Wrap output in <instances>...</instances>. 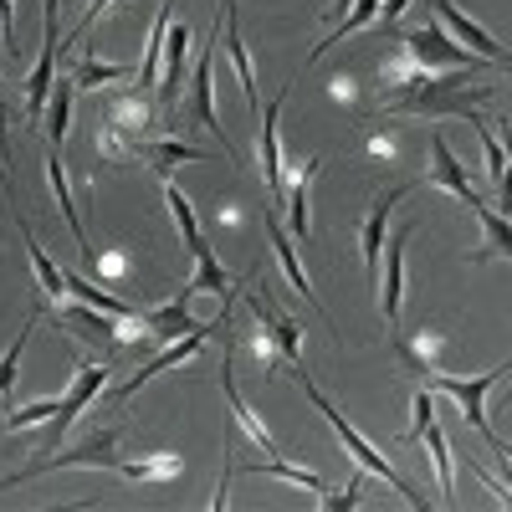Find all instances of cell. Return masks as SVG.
Listing matches in <instances>:
<instances>
[{
	"label": "cell",
	"mask_w": 512,
	"mask_h": 512,
	"mask_svg": "<svg viewBox=\"0 0 512 512\" xmlns=\"http://www.w3.org/2000/svg\"><path fill=\"white\" fill-rule=\"evenodd\" d=\"M482 67H451V72H425L405 52L384 62V103L390 113H415V118H446V113H472L477 103L492 98L487 82H477Z\"/></svg>",
	"instance_id": "obj_1"
},
{
	"label": "cell",
	"mask_w": 512,
	"mask_h": 512,
	"mask_svg": "<svg viewBox=\"0 0 512 512\" xmlns=\"http://www.w3.org/2000/svg\"><path fill=\"white\" fill-rule=\"evenodd\" d=\"M287 374H292L297 384H303V395L313 400V410H318V415H323V420L333 425V431H338V441H344V451L354 456V466H359V472H369V477H379V482H390V492H400V502H410V507H431V502L420 497V487H415L410 477H400L395 466L384 461V456H379V451H374V446H369V441H364L359 431H354V425L344 420V410H338V405H333V400H328V395L318 390V384L308 379V369H303V364H292Z\"/></svg>",
	"instance_id": "obj_2"
},
{
	"label": "cell",
	"mask_w": 512,
	"mask_h": 512,
	"mask_svg": "<svg viewBox=\"0 0 512 512\" xmlns=\"http://www.w3.org/2000/svg\"><path fill=\"white\" fill-rule=\"evenodd\" d=\"M415 379H425V390H436V395H451V400L461 405V420L472 425V431H482L497 456H507V441L492 431V420H487V395H492V384L507 379V364L482 369V374H472V379H466V374H441V369H425V374H415Z\"/></svg>",
	"instance_id": "obj_3"
},
{
	"label": "cell",
	"mask_w": 512,
	"mask_h": 512,
	"mask_svg": "<svg viewBox=\"0 0 512 512\" xmlns=\"http://www.w3.org/2000/svg\"><path fill=\"white\" fill-rule=\"evenodd\" d=\"M113 446H118V431H103V436H93V441H82L77 451H62V456H47V461H31V466H21V472L0 477V492H11V487H21V482H36V477H47V472H62V466H103V472L118 477L123 456H118Z\"/></svg>",
	"instance_id": "obj_4"
},
{
	"label": "cell",
	"mask_w": 512,
	"mask_h": 512,
	"mask_svg": "<svg viewBox=\"0 0 512 512\" xmlns=\"http://www.w3.org/2000/svg\"><path fill=\"white\" fill-rule=\"evenodd\" d=\"M231 303H236V297H231ZM231 303L221 308V318H216V323H205V328H195V333H185V338H175V344H164V349H159V354H154V359H149V364H144V369H139L134 379H123V384H118V390H113V395H118V400H128V395H139V390H144V384H149V379H159L164 369H175V364H185V359H195V354H200V344H205V338H210V333H216V328H226V323H231Z\"/></svg>",
	"instance_id": "obj_5"
},
{
	"label": "cell",
	"mask_w": 512,
	"mask_h": 512,
	"mask_svg": "<svg viewBox=\"0 0 512 512\" xmlns=\"http://www.w3.org/2000/svg\"><path fill=\"white\" fill-rule=\"evenodd\" d=\"M400 52L425 67V72H451V67H482V57H472L466 47H456V41L441 31V26H425V31H410L400 36Z\"/></svg>",
	"instance_id": "obj_6"
},
{
	"label": "cell",
	"mask_w": 512,
	"mask_h": 512,
	"mask_svg": "<svg viewBox=\"0 0 512 512\" xmlns=\"http://www.w3.org/2000/svg\"><path fill=\"white\" fill-rule=\"evenodd\" d=\"M190 88H195V118H200V123H205L216 139H221L226 159H231L236 169H246V154H241V149H236V139L226 134V123L216 118V93H210V88H216V41H210V36H205V52H200V62H195Z\"/></svg>",
	"instance_id": "obj_7"
},
{
	"label": "cell",
	"mask_w": 512,
	"mask_h": 512,
	"mask_svg": "<svg viewBox=\"0 0 512 512\" xmlns=\"http://www.w3.org/2000/svg\"><path fill=\"white\" fill-rule=\"evenodd\" d=\"M405 441H425V451H431V461H436V477H441L446 502H456L451 497V446H446L441 425H436V390H415V415H410Z\"/></svg>",
	"instance_id": "obj_8"
},
{
	"label": "cell",
	"mask_w": 512,
	"mask_h": 512,
	"mask_svg": "<svg viewBox=\"0 0 512 512\" xmlns=\"http://www.w3.org/2000/svg\"><path fill=\"white\" fill-rule=\"evenodd\" d=\"M108 374H113L108 364H77V369H72V384H67V395H62V405H57V415H52V446L67 441L72 420L98 400V390L108 384Z\"/></svg>",
	"instance_id": "obj_9"
},
{
	"label": "cell",
	"mask_w": 512,
	"mask_h": 512,
	"mask_svg": "<svg viewBox=\"0 0 512 512\" xmlns=\"http://www.w3.org/2000/svg\"><path fill=\"white\" fill-rule=\"evenodd\" d=\"M415 226H400L390 241L379 246L384 256V292H379V308H384V323L400 328V303H405V246H410Z\"/></svg>",
	"instance_id": "obj_10"
},
{
	"label": "cell",
	"mask_w": 512,
	"mask_h": 512,
	"mask_svg": "<svg viewBox=\"0 0 512 512\" xmlns=\"http://www.w3.org/2000/svg\"><path fill=\"white\" fill-rule=\"evenodd\" d=\"M431 11H436V16H441V26H446L456 41H466V47H472L482 62L507 67V47H502V41H492V31H482L472 16H466V11L456 6V0H431Z\"/></svg>",
	"instance_id": "obj_11"
},
{
	"label": "cell",
	"mask_w": 512,
	"mask_h": 512,
	"mask_svg": "<svg viewBox=\"0 0 512 512\" xmlns=\"http://www.w3.org/2000/svg\"><path fill=\"white\" fill-rule=\"evenodd\" d=\"M190 297H195V287L185 282V287L175 292V303H164V308H144V328H149V338H159V344H175V338H185V333L205 328V323L190 313Z\"/></svg>",
	"instance_id": "obj_12"
},
{
	"label": "cell",
	"mask_w": 512,
	"mask_h": 512,
	"mask_svg": "<svg viewBox=\"0 0 512 512\" xmlns=\"http://www.w3.org/2000/svg\"><path fill=\"white\" fill-rule=\"evenodd\" d=\"M57 323H62L67 333H77L82 344L103 349V354H118V349H123V338H118V323H123V318H113V313H103V308H72V313H57Z\"/></svg>",
	"instance_id": "obj_13"
},
{
	"label": "cell",
	"mask_w": 512,
	"mask_h": 512,
	"mask_svg": "<svg viewBox=\"0 0 512 512\" xmlns=\"http://www.w3.org/2000/svg\"><path fill=\"white\" fill-rule=\"evenodd\" d=\"M246 313L262 323V333L272 338V349H277V354L287 359V369H292V364H297V344H303V328H297L287 313H277L272 297H256V292H246Z\"/></svg>",
	"instance_id": "obj_14"
},
{
	"label": "cell",
	"mask_w": 512,
	"mask_h": 512,
	"mask_svg": "<svg viewBox=\"0 0 512 512\" xmlns=\"http://www.w3.org/2000/svg\"><path fill=\"white\" fill-rule=\"evenodd\" d=\"M318 169H323V159L313 154L308 164H297V175H292V180L282 175V195H277V205H287V226H292L297 241H308V190H313V180H318Z\"/></svg>",
	"instance_id": "obj_15"
},
{
	"label": "cell",
	"mask_w": 512,
	"mask_h": 512,
	"mask_svg": "<svg viewBox=\"0 0 512 512\" xmlns=\"http://www.w3.org/2000/svg\"><path fill=\"white\" fill-rule=\"evenodd\" d=\"M287 88L292 82H282V93L256 113V123H262V180H267V190H272V200L282 195V149H277V113L287 108Z\"/></svg>",
	"instance_id": "obj_16"
},
{
	"label": "cell",
	"mask_w": 512,
	"mask_h": 512,
	"mask_svg": "<svg viewBox=\"0 0 512 512\" xmlns=\"http://www.w3.org/2000/svg\"><path fill=\"white\" fill-rule=\"evenodd\" d=\"M410 195V185H395V190H384L374 205H369V221H364V231H359V246H364V267H369V282H374V272H379V246H384V221H390V210H395V200H405Z\"/></svg>",
	"instance_id": "obj_17"
},
{
	"label": "cell",
	"mask_w": 512,
	"mask_h": 512,
	"mask_svg": "<svg viewBox=\"0 0 512 512\" xmlns=\"http://www.w3.org/2000/svg\"><path fill=\"white\" fill-rule=\"evenodd\" d=\"M431 185H441V190L461 195L466 205H477V200H482V195L472 190V180H466V169H461V159L451 154V144H446L441 134H431Z\"/></svg>",
	"instance_id": "obj_18"
},
{
	"label": "cell",
	"mask_w": 512,
	"mask_h": 512,
	"mask_svg": "<svg viewBox=\"0 0 512 512\" xmlns=\"http://www.w3.org/2000/svg\"><path fill=\"white\" fill-rule=\"evenodd\" d=\"M16 226H21V241H26V256H31V272H36L41 292H47V303H62V297H67V277H62V267L47 256V246L36 241V231H31L26 216H16Z\"/></svg>",
	"instance_id": "obj_19"
},
{
	"label": "cell",
	"mask_w": 512,
	"mask_h": 512,
	"mask_svg": "<svg viewBox=\"0 0 512 512\" xmlns=\"http://www.w3.org/2000/svg\"><path fill=\"white\" fill-rule=\"evenodd\" d=\"M47 180H52V195H57V210H62V221H67V226H72V236H77V251H82V262H93V246H88V236H82L77 205H72V190H67V164H62V149H47Z\"/></svg>",
	"instance_id": "obj_20"
},
{
	"label": "cell",
	"mask_w": 512,
	"mask_h": 512,
	"mask_svg": "<svg viewBox=\"0 0 512 512\" xmlns=\"http://www.w3.org/2000/svg\"><path fill=\"white\" fill-rule=\"evenodd\" d=\"M139 159H149L159 175L164 169H175V164H210V149L205 144H180V139H164V144H128Z\"/></svg>",
	"instance_id": "obj_21"
},
{
	"label": "cell",
	"mask_w": 512,
	"mask_h": 512,
	"mask_svg": "<svg viewBox=\"0 0 512 512\" xmlns=\"http://www.w3.org/2000/svg\"><path fill=\"white\" fill-rule=\"evenodd\" d=\"M221 390H226V400H231L236 420L246 425V436H251V446H256V451H282V446L272 441V431H267V425L256 420L251 410H246V400H241V390H236V374H231V359H226V369H221Z\"/></svg>",
	"instance_id": "obj_22"
},
{
	"label": "cell",
	"mask_w": 512,
	"mask_h": 512,
	"mask_svg": "<svg viewBox=\"0 0 512 512\" xmlns=\"http://www.w3.org/2000/svg\"><path fill=\"white\" fill-rule=\"evenodd\" d=\"M164 200H169V216H175V226H180V236H185V251H190V256L210 251V241L200 236V221H195V205L185 200V190H180V185H164Z\"/></svg>",
	"instance_id": "obj_23"
},
{
	"label": "cell",
	"mask_w": 512,
	"mask_h": 512,
	"mask_svg": "<svg viewBox=\"0 0 512 512\" xmlns=\"http://www.w3.org/2000/svg\"><path fill=\"white\" fill-rule=\"evenodd\" d=\"M246 477H282V482H297V487H308V492H328V482L313 472V466H292V461H251L246 466Z\"/></svg>",
	"instance_id": "obj_24"
},
{
	"label": "cell",
	"mask_w": 512,
	"mask_h": 512,
	"mask_svg": "<svg viewBox=\"0 0 512 512\" xmlns=\"http://www.w3.org/2000/svg\"><path fill=\"white\" fill-rule=\"evenodd\" d=\"M267 236H272V246H277V262H282V272H287V282L297 287V292H303L308 297V303L318 308V297H313V287H308V272L303 267H297V256H292V246H287V231H282V221L272 216V210H267Z\"/></svg>",
	"instance_id": "obj_25"
},
{
	"label": "cell",
	"mask_w": 512,
	"mask_h": 512,
	"mask_svg": "<svg viewBox=\"0 0 512 512\" xmlns=\"http://www.w3.org/2000/svg\"><path fill=\"white\" fill-rule=\"evenodd\" d=\"M190 287H195V292H216L221 303H231V297H236V282L221 272L216 251H200V256H195V277H190Z\"/></svg>",
	"instance_id": "obj_26"
},
{
	"label": "cell",
	"mask_w": 512,
	"mask_h": 512,
	"mask_svg": "<svg viewBox=\"0 0 512 512\" xmlns=\"http://www.w3.org/2000/svg\"><path fill=\"white\" fill-rule=\"evenodd\" d=\"M118 77H128V67H123V62H98L93 52H82V57L72 62L77 93H82V88H103V82H118Z\"/></svg>",
	"instance_id": "obj_27"
},
{
	"label": "cell",
	"mask_w": 512,
	"mask_h": 512,
	"mask_svg": "<svg viewBox=\"0 0 512 512\" xmlns=\"http://www.w3.org/2000/svg\"><path fill=\"white\" fill-rule=\"evenodd\" d=\"M466 123H472L477 134H482V154H487V175H492V185L502 190V185H507V154H502V144L492 139V128H487V118H482L477 108L466 113Z\"/></svg>",
	"instance_id": "obj_28"
},
{
	"label": "cell",
	"mask_w": 512,
	"mask_h": 512,
	"mask_svg": "<svg viewBox=\"0 0 512 512\" xmlns=\"http://www.w3.org/2000/svg\"><path fill=\"white\" fill-rule=\"evenodd\" d=\"M36 318H41V308H31V318L16 328V338H11L6 359H0V395H11V384H16V364H21V354H26V344H31V328H36Z\"/></svg>",
	"instance_id": "obj_29"
},
{
	"label": "cell",
	"mask_w": 512,
	"mask_h": 512,
	"mask_svg": "<svg viewBox=\"0 0 512 512\" xmlns=\"http://www.w3.org/2000/svg\"><path fill=\"white\" fill-rule=\"evenodd\" d=\"M175 472H180V456H154V461H123L118 466V477H128V482H164Z\"/></svg>",
	"instance_id": "obj_30"
},
{
	"label": "cell",
	"mask_w": 512,
	"mask_h": 512,
	"mask_svg": "<svg viewBox=\"0 0 512 512\" xmlns=\"http://www.w3.org/2000/svg\"><path fill=\"white\" fill-rule=\"evenodd\" d=\"M57 405H62V395L36 400V405H21V410H11L6 420H0V431H26V425H36V420H52V415H57Z\"/></svg>",
	"instance_id": "obj_31"
},
{
	"label": "cell",
	"mask_w": 512,
	"mask_h": 512,
	"mask_svg": "<svg viewBox=\"0 0 512 512\" xmlns=\"http://www.w3.org/2000/svg\"><path fill=\"white\" fill-rule=\"evenodd\" d=\"M477 210V221H482V236H487V246H492V256H507V221L502 216H492V205H472Z\"/></svg>",
	"instance_id": "obj_32"
},
{
	"label": "cell",
	"mask_w": 512,
	"mask_h": 512,
	"mask_svg": "<svg viewBox=\"0 0 512 512\" xmlns=\"http://www.w3.org/2000/svg\"><path fill=\"white\" fill-rule=\"evenodd\" d=\"M405 6H410V0H379V16H374V21H384V31H390V26H395V16H400Z\"/></svg>",
	"instance_id": "obj_33"
},
{
	"label": "cell",
	"mask_w": 512,
	"mask_h": 512,
	"mask_svg": "<svg viewBox=\"0 0 512 512\" xmlns=\"http://www.w3.org/2000/svg\"><path fill=\"white\" fill-rule=\"evenodd\" d=\"M6 93H0V159H11V123H6Z\"/></svg>",
	"instance_id": "obj_34"
},
{
	"label": "cell",
	"mask_w": 512,
	"mask_h": 512,
	"mask_svg": "<svg viewBox=\"0 0 512 512\" xmlns=\"http://www.w3.org/2000/svg\"><path fill=\"white\" fill-rule=\"evenodd\" d=\"M354 6V0H328V21H338V16H344Z\"/></svg>",
	"instance_id": "obj_35"
},
{
	"label": "cell",
	"mask_w": 512,
	"mask_h": 512,
	"mask_svg": "<svg viewBox=\"0 0 512 512\" xmlns=\"http://www.w3.org/2000/svg\"><path fill=\"white\" fill-rule=\"evenodd\" d=\"M0 185H6V190H11V175H6V164H0Z\"/></svg>",
	"instance_id": "obj_36"
}]
</instances>
